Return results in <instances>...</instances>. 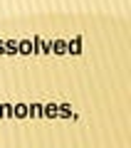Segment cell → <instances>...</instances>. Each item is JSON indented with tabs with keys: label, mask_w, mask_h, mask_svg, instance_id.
<instances>
[{
	"label": "cell",
	"mask_w": 131,
	"mask_h": 148,
	"mask_svg": "<svg viewBox=\"0 0 131 148\" xmlns=\"http://www.w3.org/2000/svg\"><path fill=\"white\" fill-rule=\"evenodd\" d=\"M17 52H20V54H30V52H32V42H30V40L17 42Z\"/></svg>",
	"instance_id": "cell-1"
},
{
	"label": "cell",
	"mask_w": 131,
	"mask_h": 148,
	"mask_svg": "<svg viewBox=\"0 0 131 148\" xmlns=\"http://www.w3.org/2000/svg\"><path fill=\"white\" fill-rule=\"evenodd\" d=\"M42 116H47V119H54V116H57V106H54V104H47V106H42Z\"/></svg>",
	"instance_id": "cell-2"
},
{
	"label": "cell",
	"mask_w": 131,
	"mask_h": 148,
	"mask_svg": "<svg viewBox=\"0 0 131 148\" xmlns=\"http://www.w3.org/2000/svg\"><path fill=\"white\" fill-rule=\"evenodd\" d=\"M50 47H54V52H57V54L67 52V42H64V40H54V45H50Z\"/></svg>",
	"instance_id": "cell-3"
},
{
	"label": "cell",
	"mask_w": 131,
	"mask_h": 148,
	"mask_svg": "<svg viewBox=\"0 0 131 148\" xmlns=\"http://www.w3.org/2000/svg\"><path fill=\"white\" fill-rule=\"evenodd\" d=\"M82 42H79V40H72V42H67V52H72V54H79L82 52Z\"/></svg>",
	"instance_id": "cell-4"
},
{
	"label": "cell",
	"mask_w": 131,
	"mask_h": 148,
	"mask_svg": "<svg viewBox=\"0 0 131 148\" xmlns=\"http://www.w3.org/2000/svg\"><path fill=\"white\" fill-rule=\"evenodd\" d=\"M12 116H17V119L27 116V106H25V104H17L15 109H12Z\"/></svg>",
	"instance_id": "cell-5"
},
{
	"label": "cell",
	"mask_w": 131,
	"mask_h": 148,
	"mask_svg": "<svg viewBox=\"0 0 131 148\" xmlns=\"http://www.w3.org/2000/svg\"><path fill=\"white\" fill-rule=\"evenodd\" d=\"M3 47H5L3 52H10V54L17 52V42H15V40H10V42H3Z\"/></svg>",
	"instance_id": "cell-6"
},
{
	"label": "cell",
	"mask_w": 131,
	"mask_h": 148,
	"mask_svg": "<svg viewBox=\"0 0 131 148\" xmlns=\"http://www.w3.org/2000/svg\"><path fill=\"white\" fill-rule=\"evenodd\" d=\"M27 116H42V106L40 104H32V106H27Z\"/></svg>",
	"instance_id": "cell-7"
},
{
	"label": "cell",
	"mask_w": 131,
	"mask_h": 148,
	"mask_svg": "<svg viewBox=\"0 0 131 148\" xmlns=\"http://www.w3.org/2000/svg\"><path fill=\"white\" fill-rule=\"evenodd\" d=\"M59 109H62V111H57V116H62V119H69V116H72V109H69L67 104H64V106H59Z\"/></svg>",
	"instance_id": "cell-8"
}]
</instances>
